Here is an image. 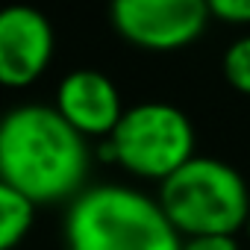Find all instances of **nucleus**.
<instances>
[{
    "label": "nucleus",
    "instance_id": "12",
    "mask_svg": "<svg viewBox=\"0 0 250 250\" xmlns=\"http://www.w3.org/2000/svg\"><path fill=\"white\" fill-rule=\"evenodd\" d=\"M244 227H247V235H250V215H247V224H244Z\"/></svg>",
    "mask_w": 250,
    "mask_h": 250
},
{
    "label": "nucleus",
    "instance_id": "6",
    "mask_svg": "<svg viewBox=\"0 0 250 250\" xmlns=\"http://www.w3.org/2000/svg\"><path fill=\"white\" fill-rule=\"evenodd\" d=\"M53 56L50 18L24 3L0 9V83L30 85L42 77Z\"/></svg>",
    "mask_w": 250,
    "mask_h": 250
},
{
    "label": "nucleus",
    "instance_id": "3",
    "mask_svg": "<svg viewBox=\"0 0 250 250\" xmlns=\"http://www.w3.org/2000/svg\"><path fill=\"white\" fill-rule=\"evenodd\" d=\"M159 206L186 235H235L250 215L244 177L224 159L191 156L162 180Z\"/></svg>",
    "mask_w": 250,
    "mask_h": 250
},
{
    "label": "nucleus",
    "instance_id": "2",
    "mask_svg": "<svg viewBox=\"0 0 250 250\" xmlns=\"http://www.w3.org/2000/svg\"><path fill=\"white\" fill-rule=\"evenodd\" d=\"M68 250H180V232L159 200L130 186H94L74 197Z\"/></svg>",
    "mask_w": 250,
    "mask_h": 250
},
{
    "label": "nucleus",
    "instance_id": "7",
    "mask_svg": "<svg viewBox=\"0 0 250 250\" xmlns=\"http://www.w3.org/2000/svg\"><path fill=\"white\" fill-rule=\"evenodd\" d=\"M56 112L80 136H112L124 115V103L118 85L103 71L77 68L62 77L56 88Z\"/></svg>",
    "mask_w": 250,
    "mask_h": 250
},
{
    "label": "nucleus",
    "instance_id": "8",
    "mask_svg": "<svg viewBox=\"0 0 250 250\" xmlns=\"http://www.w3.org/2000/svg\"><path fill=\"white\" fill-rule=\"evenodd\" d=\"M36 203L0 180V250H12L33 227Z\"/></svg>",
    "mask_w": 250,
    "mask_h": 250
},
{
    "label": "nucleus",
    "instance_id": "1",
    "mask_svg": "<svg viewBox=\"0 0 250 250\" xmlns=\"http://www.w3.org/2000/svg\"><path fill=\"white\" fill-rule=\"evenodd\" d=\"M85 171L88 147L56 106L27 103L0 118V180L30 203L77 194Z\"/></svg>",
    "mask_w": 250,
    "mask_h": 250
},
{
    "label": "nucleus",
    "instance_id": "4",
    "mask_svg": "<svg viewBox=\"0 0 250 250\" xmlns=\"http://www.w3.org/2000/svg\"><path fill=\"white\" fill-rule=\"evenodd\" d=\"M109 147L127 171L165 180L194 156V127L180 106L147 100L124 109Z\"/></svg>",
    "mask_w": 250,
    "mask_h": 250
},
{
    "label": "nucleus",
    "instance_id": "10",
    "mask_svg": "<svg viewBox=\"0 0 250 250\" xmlns=\"http://www.w3.org/2000/svg\"><path fill=\"white\" fill-rule=\"evenodd\" d=\"M209 18L227 24H250V0H209Z\"/></svg>",
    "mask_w": 250,
    "mask_h": 250
},
{
    "label": "nucleus",
    "instance_id": "5",
    "mask_svg": "<svg viewBox=\"0 0 250 250\" xmlns=\"http://www.w3.org/2000/svg\"><path fill=\"white\" fill-rule=\"evenodd\" d=\"M115 30L147 50H177L191 44L209 24L203 0H118L112 3Z\"/></svg>",
    "mask_w": 250,
    "mask_h": 250
},
{
    "label": "nucleus",
    "instance_id": "9",
    "mask_svg": "<svg viewBox=\"0 0 250 250\" xmlns=\"http://www.w3.org/2000/svg\"><path fill=\"white\" fill-rule=\"evenodd\" d=\"M224 77L232 88L250 94V36L235 39L224 53Z\"/></svg>",
    "mask_w": 250,
    "mask_h": 250
},
{
    "label": "nucleus",
    "instance_id": "11",
    "mask_svg": "<svg viewBox=\"0 0 250 250\" xmlns=\"http://www.w3.org/2000/svg\"><path fill=\"white\" fill-rule=\"evenodd\" d=\"M180 250H241L235 235H188Z\"/></svg>",
    "mask_w": 250,
    "mask_h": 250
}]
</instances>
